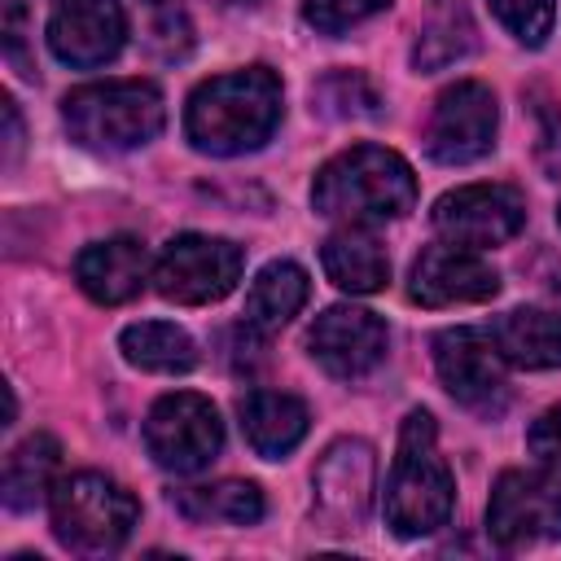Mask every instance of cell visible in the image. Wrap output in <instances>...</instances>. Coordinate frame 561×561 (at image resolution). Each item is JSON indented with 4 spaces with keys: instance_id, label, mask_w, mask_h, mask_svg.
<instances>
[{
    "instance_id": "1",
    "label": "cell",
    "mask_w": 561,
    "mask_h": 561,
    "mask_svg": "<svg viewBox=\"0 0 561 561\" xmlns=\"http://www.w3.org/2000/svg\"><path fill=\"white\" fill-rule=\"evenodd\" d=\"M280 79L267 66H245L215 75L193 88L184 105V136L197 153L237 158L272 140L280 123Z\"/></svg>"
},
{
    "instance_id": "2",
    "label": "cell",
    "mask_w": 561,
    "mask_h": 561,
    "mask_svg": "<svg viewBox=\"0 0 561 561\" xmlns=\"http://www.w3.org/2000/svg\"><path fill=\"white\" fill-rule=\"evenodd\" d=\"M311 206L342 228L386 224L416 206V175L408 158L386 145H351L316 171Z\"/></svg>"
},
{
    "instance_id": "3",
    "label": "cell",
    "mask_w": 561,
    "mask_h": 561,
    "mask_svg": "<svg viewBox=\"0 0 561 561\" xmlns=\"http://www.w3.org/2000/svg\"><path fill=\"white\" fill-rule=\"evenodd\" d=\"M386 526L399 539H421L447 526L456 504V482L447 460L438 456V425L430 412H408L399 430V447L386 473Z\"/></svg>"
},
{
    "instance_id": "4",
    "label": "cell",
    "mask_w": 561,
    "mask_h": 561,
    "mask_svg": "<svg viewBox=\"0 0 561 561\" xmlns=\"http://www.w3.org/2000/svg\"><path fill=\"white\" fill-rule=\"evenodd\" d=\"M61 123L70 140L83 149L127 153V149L149 145L162 131L167 105L149 79H105V83H83L66 92Z\"/></svg>"
},
{
    "instance_id": "5",
    "label": "cell",
    "mask_w": 561,
    "mask_h": 561,
    "mask_svg": "<svg viewBox=\"0 0 561 561\" xmlns=\"http://www.w3.org/2000/svg\"><path fill=\"white\" fill-rule=\"evenodd\" d=\"M48 508H53V535L66 552H79V557H105V552H118L131 535V526L140 522V504L136 495L105 478V473H70V478H57L53 495H48Z\"/></svg>"
},
{
    "instance_id": "6",
    "label": "cell",
    "mask_w": 561,
    "mask_h": 561,
    "mask_svg": "<svg viewBox=\"0 0 561 561\" xmlns=\"http://www.w3.org/2000/svg\"><path fill=\"white\" fill-rule=\"evenodd\" d=\"M241 267H245V254L228 237L180 232L162 245V254L153 263V289L167 302L206 307V302H219L224 294L237 289Z\"/></svg>"
},
{
    "instance_id": "7",
    "label": "cell",
    "mask_w": 561,
    "mask_h": 561,
    "mask_svg": "<svg viewBox=\"0 0 561 561\" xmlns=\"http://www.w3.org/2000/svg\"><path fill=\"white\" fill-rule=\"evenodd\" d=\"M486 530L508 552L561 539V473H552V469H504L491 486Z\"/></svg>"
},
{
    "instance_id": "8",
    "label": "cell",
    "mask_w": 561,
    "mask_h": 561,
    "mask_svg": "<svg viewBox=\"0 0 561 561\" xmlns=\"http://www.w3.org/2000/svg\"><path fill=\"white\" fill-rule=\"evenodd\" d=\"M145 447L167 473H197L224 447V421L206 394L171 390L145 416Z\"/></svg>"
},
{
    "instance_id": "9",
    "label": "cell",
    "mask_w": 561,
    "mask_h": 561,
    "mask_svg": "<svg viewBox=\"0 0 561 561\" xmlns=\"http://www.w3.org/2000/svg\"><path fill=\"white\" fill-rule=\"evenodd\" d=\"M495 127H500L495 92L478 79H460L434 101V114L425 127V153L443 167L478 162L491 153Z\"/></svg>"
},
{
    "instance_id": "10",
    "label": "cell",
    "mask_w": 561,
    "mask_h": 561,
    "mask_svg": "<svg viewBox=\"0 0 561 561\" xmlns=\"http://www.w3.org/2000/svg\"><path fill=\"white\" fill-rule=\"evenodd\" d=\"M430 224L451 245L491 250V245H504L522 232L526 202L508 184H465V188H451L434 202Z\"/></svg>"
},
{
    "instance_id": "11",
    "label": "cell",
    "mask_w": 561,
    "mask_h": 561,
    "mask_svg": "<svg viewBox=\"0 0 561 561\" xmlns=\"http://www.w3.org/2000/svg\"><path fill=\"white\" fill-rule=\"evenodd\" d=\"M504 364L508 359L500 355L495 333L478 324H456L434 337V368L443 390L473 412H491L504 403Z\"/></svg>"
},
{
    "instance_id": "12",
    "label": "cell",
    "mask_w": 561,
    "mask_h": 561,
    "mask_svg": "<svg viewBox=\"0 0 561 561\" xmlns=\"http://www.w3.org/2000/svg\"><path fill=\"white\" fill-rule=\"evenodd\" d=\"M408 294L421 307H460L486 302L500 294V272L469 245H430L408 272Z\"/></svg>"
},
{
    "instance_id": "13",
    "label": "cell",
    "mask_w": 561,
    "mask_h": 561,
    "mask_svg": "<svg viewBox=\"0 0 561 561\" xmlns=\"http://www.w3.org/2000/svg\"><path fill=\"white\" fill-rule=\"evenodd\" d=\"M307 351L311 359L342 381H355L364 373H373L386 355V324L381 316L364 311V307H329L311 320L307 329Z\"/></svg>"
},
{
    "instance_id": "14",
    "label": "cell",
    "mask_w": 561,
    "mask_h": 561,
    "mask_svg": "<svg viewBox=\"0 0 561 561\" xmlns=\"http://www.w3.org/2000/svg\"><path fill=\"white\" fill-rule=\"evenodd\" d=\"M377 482V456L364 438H337L320 465H316V513L329 522V530H355L368 517Z\"/></svg>"
},
{
    "instance_id": "15",
    "label": "cell",
    "mask_w": 561,
    "mask_h": 561,
    "mask_svg": "<svg viewBox=\"0 0 561 561\" xmlns=\"http://www.w3.org/2000/svg\"><path fill=\"white\" fill-rule=\"evenodd\" d=\"M127 44V13L118 0H66L48 18V48L61 66L92 70Z\"/></svg>"
},
{
    "instance_id": "16",
    "label": "cell",
    "mask_w": 561,
    "mask_h": 561,
    "mask_svg": "<svg viewBox=\"0 0 561 561\" xmlns=\"http://www.w3.org/2000/svg\"><path fill=\"white\" fill-rule=\"evenodd\" d=\"M75 280L92 302L118 307V302H131L145 289V280H153V263L140 237H105L79 250Z\"/></svg>"
},
{
    "instance_id": "17",
    "label": "cell",
    "mask_w": 561,
    "mask_h": 561,
    "mask_svg": "<svg viewBox=\"0 0 561 561\" xmlns=\"http://www.w3.org/2000/svg\"><path fill=\"white\" fill-rule=\"evenodd\" d=\"M307 403L285 394V390H254L241 399V430L245 443L263 456V460H280L289 456L302 434H307Z\"/></svg>"
},
{
    "instance_id": "18",
    "label": "cell",
    "mask_w": 561,
    "mask_h": 561,
    "mask_svg": "<svg viewBox=\"0 0 561 561\" xmlns=\"http://www.w3.org/2000/svg\"><path fill=\"white\" fill-rule=\"evenodd\" d=\"M495 346L513 368H561V311L513 307L495 320Z\"/></svg>"
},
{
    "instance_id": "19",
    "label": "cell",
    "mask_w": 561,
    "mask_h": 561,
    "mask_svg": "<svg viewBox=\"0 0 561 561\" xmlns=\"http://www.w3.org/2000/svg\"><path fill=\"white\" fill-rule=\"evenodd\" d=\"M311 298V280L294 259H272L245 289V329L254 333H276L285 329Z\"/></svg>"
},
{
    "instance_id": "20",
    "label": "cell",
    "mask_w": 561,
    "mask_h": 561,
    "mask_svg": "<svg viewBox=\"0 0 561 561\" xmlns=\"http://www.w3.org/2000/svg\"><path fill=\"white\" fill-rule=\"evenodd\" d=\"M320 263H324V276L346 294H377L390 280L386 245L368 228H337L320 245Z\"/></svg>"
},
{
    "instance_id": "21",
    "label": "cell",
    "mask_w": 561,
    "mask_h": 561,
    "mask_svg": "<svg viewBox=\"0 0 561 561\" xmlns=\"http://www.w3.org/2000/svg\"><path fill=\"white\" fill-rule=\"evenodd\" d=\"M57 469H61V443H57L53 434H31V438H22V443L4 456V473H0V500H4V508L31 513L39 500L53 495Z\"/></svg>"
},
{
    "instance_id": "22",
    "label": "cell",
    "mask_w": 561,
    "mask_h": 561,
    "mask_svg": "<svg viewBox=\"0 0 561 561\" xmlns=\"http://www.w3.org/2000/svg\"><path fill=\"white\" fill-rule=\"evenodd\" d=\"M118 351L140 373H188L197 364V342L171 320H140L118 333Z\"/></svg>"
},
{
    "instance_id": "23",
    "label": "cell",
    "mask_w": 561,
    "mask_h": 561,
    "mask_svg": "<svg viewBox=\"0 0 561 561\" xmlns=\"http://www.w3.org/2000/svg\"><path fill=\"white\" fill-rule=\"evenodd\" d=\"M171 504L188 517V522H219V526H254L263 517V491L254 482L241 478H224L210 486H188L180 495H171Z\"/></svg>"
},
{
    "instance_id": "24",
    "label": "cell",
    "mask_w": 561,
    "mask_h": 561,
    "mask_svg": "<svg viewBox=\"0 0 561 561\" xmlns=\"http://www.w3.org/2000/svg\"><path fill=\"white\" fill-rule=\"evenodd\" d=\"M473 44H478V31H473L465 4H447V9H438V13L421 26V35H416V44H412V66L425 70V75H430V70H443V66L469 57Z\"/></svg>"
},
{
    "instance_id": "25",
    "label": "cell",
    "mask_w": 561,
    "mask_h": 561,
    "mask_svg": "<svg viewBox=\"0 0 561 561\" xmlns=\"http://www.w3.org/2000/svg\"><path fill=\"white\" fill-rule=\"evenodd\" d=\"M311 101L329 118H373L381 96L359 70H333L311 88Z\"/></svg>"
},
{
    "instance_id": "26",
    "label": "cell",
    "mask_w": 561,
    "mask_h": 561,
    "mask_svg": "<svg viewBox=\"0 0 561 561\" xmlns=\"http://www.w3.org/2000/svg\"><path fill=\"white\" fill-rule=\"evenodd\" d=\"M491 13L500 18V26L526 44V48H539L548 35H552V22H557V0H486Z\"/></svg>"
},
{
    "instance_id": "27",
    "label": "cell",
    "mask_w": 561,
    "mask_h": 561,
    "mask_svg": "<svg viewBox=\"0 0 561 561\" xmlns=\"http://www.w3.org/2000/svg\"><path fill=\"white\" fill-rule=\"evenodd\" d=\"M145 18H149V48L162 61H180L193 48V26L180 0H145Z\"/></svg>"
},
{
    "instance_id": "28",
    "label": "cell",
    "mask_w": 561,
    "mask_h": 561,
    "mask_svg": "<svg viewBox=\"0 0 561 561\" xmlns=\"http://www.w3.org/2000/svg\"><path fill=\"white\" fill-rule=\"evenodd\" d=\"M390 0H302V22L320 35H342L373 13H381Z\"/></svg>"
},
{
    "instance_id": "29",
    "label": "cell",
    "mask_w": 561,
    "mask_h": 561,
    "mask_svg": "<svg viewBox=\"0 0 561 561\" xmlns=\"http://www.w3.org/2000/svg\"><path fill=\"white\" fill-rule=\"evenodd\" d=\"M526 447L543 469L561 473V403H552L548 412L535 416V425L526 430Z\"/></svg>"
},
{
    "instance_id": "30",
    "label": "cell",
    "mask_w": 561,
    "mask_h": 561,
    "mask_svg": "<svg viewBox=\"0 0 561 561\" xmlns=\"http://www.w3.org/2000/svg\"><path fill=\"white\" fill-rule=\"evenodd\" d=\"M22 149V118H18V105L4 96V162H13Z\"/></svg>"
},
{
    "instance_id": "31",
    "label": "cell",
    "mask_w": 561,
    "mask_h": 561,
    "mask_svg": "<svg viewBox=\"0 0 561 561\" xmlns=\"http://www.w3.org/2000/svg\"><path fill=\"white\" fill-rule=\"evenodd\" d=\"M557 219H561V210H557Z\"/></svg>"
}]
</instances>
